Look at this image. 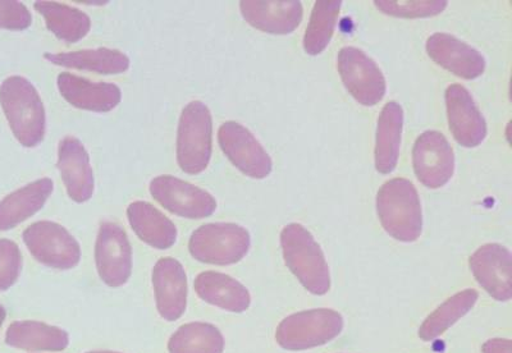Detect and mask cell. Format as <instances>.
<instances>
[{
  "instance_id": "23",
  "label": "cell",
  "mask_w": 512,
  "mask_h": 353,
  "mask_svg": "<svg viewBox=\"0 0 512 353\" xmlns=\"http://www.w3.org/2000/svg\"><path fill=\"white\" fill-rule=\"evenodd\" d=\"M6 343L24 351L62 352L70 346V334L54 325L22 320L9 325Z\"/></svg>"
},
{
  "instance_id": "30",
  "label": "cell",
  "mask_w": 512,
  "mask_h": 353,
  "mask_svg": "<svg viewBox=\"0 0 512 353\" xmlns=\"http://www.w3.org/2000/svg\"><path fill=\"white\" fill-rule=\"evenodd\" d=\"M379 11L396 18H429L440 15L448 3L445 0H376Z\"/></svg>"
},
{
  "instance_id": "18",
  "label": "cell",
  "mask_w": 512,
  "mask_h": 353,
  "mask_svg": "<svg viewBox=\"0 0 512 353\" xmlns=\"http://www.w3.org/2000/svg\"><path fill=\"white\" fill-rule=\"evenodd\" d=\"M58 169L67 194L77 204L86 203L94 195V173L85 146L76 137H64L58 148Z\"/></svg>"
},
{
  "instance_id": "21",
  "label": "cell",
  "mask_w": 512,
  "mask_h": 353,
  "mask_svg": "<svg viewBox=\"0 0 512 353\" xmlns=\"http://www.w3.org/2000/svg\"><path fill=\"white\" fill-rule=\"evenodd\" d=\"M53 189L54 183L50 178H41L4 197L0 201V232L16 228L34 217L47 204Z\"/></svg>"
},
{
  "instance_id": "13",
  "label": "cell",
  "mask_w": 512,
  "mask_h": 353,
  "mask_svg": "<svg viewBox=\"0 0 512 353\" xmlns=\"http://www.w3.org/2000/svg\"><path fill=\"white\" fill-rule=\"evenodd\" d=\"M448 126L457 144L477 148L488 134L487 122L465 86L452 84L446 90Z\"/></svg>"
},
{
  "instance_id": "11",
  "label": "cell",
  "mask_w": 512,
  "mask_h": 353,
  "mask_svg": "<svg viewBox=\"0 0 512 353\" xmlns=\"http://www.w3.org/2000/svg\"><path fill=\"white\" fill-rule=\"evenodd\" d=\"M95 264L100 279L108 287L125 286L132 273V247L125 229L103 222L95 244Z\"/></svg>"
},
{
  "instance_id": "20",
  "label": "cell",
  "mask_w": 512,
  "mask_h": 353,
  "mask_svg": "<svg viewBox=\"0 0 512 353\" xmlns=\"http://www.w3.org/2000/svg\"><path fill=\"white\" fill-rule=\"evenodd\" d=\"M194 288L200 300L230 313H245L251 305L248 288L227 274L212 270L200 273L195 278Z\"/></svg>"
},
{
  "instance_id": "32",
  "label": "cell",
  "mask_w": 512,
  "mask_h": 353,
  "mask_svg": "<svg viewBox=\"0 0 512 353\" xmlns=\"http://www.w3.org/2000/svg\"><path fill=\"white\" fill-rule=\"evenodd\" d=\"M32 16L25 6L16 0H0V29L22 31L29 29Z\"/></svg>"
},
{
  "instance_id": "14",
  "label": "cell",
  "mask_w": 512,
  "mask_h": 353,
  "mask_svg": "<svg viewBox=\"0 0 512 353\" xmlns=\"http://www.w3.org/2000/svg\"><path fill=\"white\" fill-rule=\"evenodd\" d=\"M155 305L166 322L180 320L186 313L189 283L184 265L177 259L163 258L153 269Z\"/></svg>"
},
{
  "instance_id": "35",
  "label": "cell",
  "mask_w": 512,
  "mask_h": 353,
  "mask_svg": "<svg viewBox=\"0 0 512 353\" xmlns=\"http://www.w3.org/2000/svg\"><path fill=\"white\" fill-rule=\"evenodd\" d=\"M86 353H122V352H114V351H91Z\"/></svg>"
},
{
  "instance_id": "28",
  "label": "cell",
  "mask_w": 512,
  "mask_h": 353,
  "mask_svg": "<svg viewBox=\"0 0 512 353\" xmlns=\"http://www.w3.org/2000/svg\"><path fill=\"white\" fill-rule=\"evenodd\" d=\"M226 341L216 325L187 323L178 328L168 341L169 353H223Z\"/></svg>"
},
{
  "instance_id": "8",
  "label": "cell",
  "mask_w": 512,
  "mask_h": 353,
  "mask_svg": "<svg viewBox=\"0 0 512 353\" xmlns=\"http://www.w3.org/2000/svg\"><path fill=\"white\" fill-rule=\"evenodd\" d=\"M341 80L352 98L365 107L382 102L387 93V82L378 64L355 47H345L337 57Z\"/></svg>"
},
{
  "instance_id": "19",
  "label": "cell",
  "mask_w": 512,
  "mask_h": 353,
  "mask_svg": "<svg viewBox=\"0 0 512 353\" xmlns=\"http://www.w3.org/2000/svg\"><path fill=\"white\" fill-rule=\"evenodd\" d=\"M57 85L68 103L89 112H111L122 100V91L116 84L91 82L70 72L59 73Z\"/></svg>"
},
{
  "instance_id": "22",
  "label": "cell",
  "mask_w": 512,
  "mask_h": 353,
  "mask_svg": "<svg viewBox=\"0 0 512 353\" xmlns=\"http://www.w3.org/2000/svg\"><path fill=\"white\" fill-rule=\"evenodd\" d=\"M132 231L146 245L157 250L171 249L177 241V228L171 219L146 201H135L127 208Z\"/></svg>"
},
{
  "instance_id": "27",
  "label": "cell",
  "mask_w": 512,
  "mask_h": 353,
  "mask_svg": "<svg viewBox=\"0 0 512 353\" xmlns=\"http://www.w3.org/2000/svg\"><path fill=\"white\" fill-rule=\"evenodd\" d=\"M479 299V293L473 288H468L438 306L419 328V337L425 342L434 341L441 337L452 325L464 318L473 309Z\"/></svg>"
},
{
  "instance_id": "16",
  "label": "cell",
  "mask_w": 512,
  "mask_h": 353,
  "mask_svg": "<svg viewBox=\"0 0 512 353\" xmlns=\"http://www.w3.org/2000/svg\"><path fill=\"white\" fill-rule=\"evenodd\" d=\"M511 252L500 244L479 247L469 259L470 269L480 286L493 299L507 302L512 297Z\"/></svg>"
},
{
  "instance_id": "12",
  "label": "cell",
  "mask_w": 512,
  "mask_h": 353,
  "mask_svg": "<svg viewBox=\"0 0 512 353\" xmlns=\"http://www.w3.org/2000/svg\"><path fill=\"white\" fill-rule=\"evenodd\" d=\"M416 178L428 189L446 186L455 173V154L446 136L427 131L418 137L413 149Z\"/></svg>"
},
{
  "instance_id": "6",
  "label": "cell",
  "mask_w": 512,
  "mask_h": 353,
  "mask_svg": "<svg viewBox=\"0 0 512 353\" xmlns=\"http://www.w3.org/2000/svg\"><path fill=\"white\" fill-rule=\"evenodd\" d=\"M344 318L336 310L300 311L278 325L276 341L283 350L305 351L327 345L344 330Z\"/></svg>"
},
{
  "instance_id": "7",
  "label": "cell",
  "mask_w": 512,
  "mask_h": 353,
  "mask_svg": "<svg viewBox=\"0 0 512 353\" xmlns=\"http://www.w3.org/2000/svg\"><path fill=\"white\" fill-rule=\"evenodd\" d=\"M22 238L32 258L45 267L70 270L80 264V244L61 224L40 220L27 227Z\"/></svg>"
},
{
  "instance_id": "33",
  "label": "cell",
  "mask_w": 512,
  "mask_h": 353,
  "mask_svg": "<svg viewBox=\"0 0 512 353\" xmlns=\"http://www.w3.org/2000/svg\"><path fill=\"white\" fill-rule=\"evenodd\" d=\"M483 353H512L510 339L495 338L489 339L482 346Z\"/></svg>"
},
{
  "instance_id": "24",
  "label": "cell",
  "mask_w": 512,
  "mask_h": 353,
  "mask_svg": "<svg viewBox=\"0 0 512 353\" xmlns=\"http://www.w3.org/2000/svg\"><path fill=\"white\" fill-rule=\"evenodd\" d=\"M404 128V109L396 102L384 105L378 118L376 137V168L379 173L395 171L400 157V145Z\"/></svg>"
},
{
  "instance_id": "29",
  "label": "cell",
  "mask_w": 512,
  "mask_h": 353,
  "mask_svg": "<svg viewBox=\"0 0 512 353\" xmlns=\"http://www.w3.org/2000/svg\"><path fill=\"white\" fill-rule=\"evenodd\" d=\"M342 0H318L315 2L308 29L304 35L306 54L319 55L328 48L335 34L338 16H340Z\"/></svg>"
},
{
  "instance_id": "25",
  "label": "cell",
  "mask_w": 512,
  "mask_h": 353,
  "mask_svg": "<svg viewBox=\"0 0 512 353\" xmlns=\"http://www.w3.org/2000/svg\"><path fill=\"white\" fill-rule=\"evenodd\" d=\"M44 58L56 66L107 76L121 75L130 68V58L125 53L108 48L58 54L47 53L44 54Z\"/></svg>"
},
{
  "instance_id": "34",
  "label": "cell",
  "mask_w": 512,
  "mask_h": 353,
  "mask_svg": "<svg viewBox=\"0 0 512 353\" xmlns=\"http://www.w3.org/2000/svg\"><path fill=\"white\" fill-rule=\"evenodd\" d=\"M6 309L2 305H0V329L3 327L4 320H6Z\"/></svg>"
},
{
  "instance_id": "5",
  "label": "cell",
  "mask_w": 512,
  "mask_h": 353,
  "mask_svg": "<svg viewBox=\"0 0 512 353\" xmlns=\"http://www.w3.org/2000/svg\"><path fill=\"white\" fill-rule=\"evenodd\" d=\"M250 246L248 229L235 223H209L192 232L189 251L199 263L227 267L240 263Z\"/></svg>"
},
{
  "instance_id": "4",
  "label": "cell",
  "mask_w": 512,
  "mask_h": 353,
  "mask_svg": "<svg viewBox=\"0 0 512 353\" xmlns=\"http://www.w3.org/2000/svg\"><path fill=\"white\" fill-rule=\"evenodd\" d=\"M213 150V118L207 105L191 102L182 110L177 131V163L191 176L208 168Z\"/></svg>"
},
{
  "instance_id": "1",
  "label": "cell",
  "mask_w": 512,
  "mask_h": 353,
  "mask_svg": "<svg viewBox=\"0 0 512 353\" xmlns=\"http://www.w3.org/2000/svg\"><path fill=\"white\" fill-rule=\"evenodd\" d=\"M0 105L9 127L25 148H36L47 131V114L38 90L25 77L11 76L0 86Z\"/></svg>"
},
{
  "instance_id": "9",
  "label": "cell",
  "mask_w": 512,
  "mask_h": 353,
  "mask_svg": "<svg viewBox=\"0 0 512 353\" xmlns=\"http://www.w3.org/2000/svg\"><path fill=\"white\" fill-rule=\"evenodd\" d=\"M149 189L154 200L177 217L198 220L216 213V197L180 178L168 174L155 177Z\"/></svg>"
},
{
  "instance_id": "31",
  "label": "cell",
  "mask_w": 512,
  "mask_h": 353,
  "mask_svg": "<svg viewBox=\"0 0 512 353\" xmlns=\"http://www.w3.org/2000/svg\"><path fill=\"white\" fill-rule=\"evenodd\" d=\"M22 270V254L16 242L0 240V291H7L17 282Z\"/></svg>"
},
{
  "instance_id": "2",
  "label": "cell",
  "mask_w": 512,
  "mask_h": 353,
  "mask_svg": "<svg viewBox=\"0 0 512 353\" xmlns=\"http://www.w3.org/2000/svg\"><path fill=\"white\" fill-rule=\"evenodd\" d=\"M377 213L384 231L395 240L410 244L422 236V204L414 183L406 178H392L379 189Z\"/></svg>"
},
{
  "instance_id": "15",
  "label": "cell",
  "mask_w": 512,
  "mask_h": 353,
  "mask_svg": "<svg viewBox=\"0 0 512 353\" xmlns=\"http://www.w3.org/2000/svg\"><path fill=\"white\" fill-rule=\"evenodd\" d=\"M425 49L433 62L464 80H475L486 71L483 54L456 36L436 32L429 36Z\"/></svg>"
},
{
  "instance_id": "3",
  "label": "cell",
  "mask_w": 512,
  "mask_h": 353,
  "mask_svg": "<svg viewBox=\"0 0 512 353\" xmlns=\"http://www.w3.org/2000/svg\"><path fill=\"white\" fill-rule=\"evenodd\" d=\"M283 258L287 268L315 296L331 290V273L322 247L312 233L299 223L288 224L281 232Z\"/></svg>"
},
{
  "instance_id": "10",
  "label": "cell",
  "mask_w": 512,
  "mask_h": 353,
  "mask_svg": "<svg viewBox=\"0 0 512 353\" xmlns=\"http://www.w3.org/2000/svg\"><path fill=\"white\" fill-rule=\"evenodd\" d=\"M219 146L224 155L245 176L264 180L272 173L273 162L267 150L245 126L226 122L219 127Z\"/></svg>"
},
{
  "instance_id": "17",
  "label": "cell",
  "mask_w": 512,
  "mask_h": 353,
  "mask_svg": "<svg viewBox=\"0 0 512 353\" xmlns=\"http://www.w3.org/2000/svg\"><path fill=\"white\" fill-rule=\"evenodd\" d=\"M240 11L254 29L273 35L292 34L304 17L299 0H244Z\"/></svg>"
},
{
  "instance_id": "26",
  "label": "cell",
  "mask_w": 512,
  "mask_h": 353,
  "mask_svg": "<svg viewBox=\"0 0 512 353\" xmlns=\"http://www.w3.org/2000/svg\"><path fill=\"white\" fill-rule=\"evenodd\" d=\"M36 11L58 39L75 44L84 39L91 29V20L81 9L57 2H36Z\"/></svg>"
}]
</instances>
